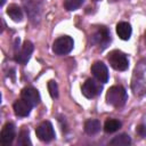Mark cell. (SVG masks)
Listing matches in <instances>:
<instances>
[{"mask_svg": "<svg viewBox=\"0 0 146 146\" xmlns=\"http://www.w3.org/2000/svg\"><path fill=\"white\" fill-rule=\"evenodd\" d=\"M127 100L128 94L122 86H113L106 92V103L113 107H122Z\"/></svg>", "mask_w": 146, "mask_h": 146, "instance_id": "6da1fadb", "label": "cell"}, {"mask_svg": "<svg viewBox=\"0 0 146 146\" xmlns=\"http://www.w3.org/2000/svg\"><path fill=\"white\" fill-rule=\"evenodd\" d=\"M110 65L116 71H125L129 67V60L124 52L120 50H113L107 56Z\"/></svg>", "mask_w": 146, "mask_h": 146, "instance_id": "7a4b0ae2", "label": "cell"}, {"mask_svg": "<svg viewBox=\"0 0 146 146\" xmlns=\"http://www.w3.org/2000/svg\"><path fill=\"white\" fill-rule=\"evenodd\" d=\"M73 47H74L73 39L68 35H64V36H60V38H58L54 41L52 51H54V54H56L58 56H63V55H66V54L71 52Z\"/></svg>", "mask_w": 146, "mask_h": 146, "instance_id": "3957f363", "label": "cell"}, {"mask_svg": "<svg viewBox=\"0 0 146 146\" xmlns=\"http://www.w3.org/2000/svg\"><path fill=\"white\" fill-rule=\"evenodd\" d=\"M103 89V86H102V82L98 81L97 79L94 80V79H87L86 82L82 84L81 87V91H82V95L87 98H94L96 96H98L100 94Z\"/></svg>", "mask_w": 146, "mask_h": 146, "instance_id": "277c9868", "label": "cell"}, {"mask_svg": "<svg viewBox=\"0 0 146 146\" xmlns=\"http://www.w3.org/2000/svg\"><path fill=\"white\" fill-rule=\"evenodd\" d=\"M35 133L36 137L44 143H49L55 138V130L49 121H43L42 123H40L35 129Z\"/></svg>", "mask_w": 146, "mask_h": 146, "instance_id": "5b68a950", "label": "cell"}, {"mask_svg": "<svg viewBox=\"0 0 146 146\" xmlns=\"http://www.w3.org/2000/svg\"><path fill=\"white\" fill-rule=\"evenodd\" d=\"M23 5L25 7L26 14L33 23H36L40 19L41 15V0H23Z\"/></svg>", "mask_w": 146, "mask_h": 146, "instance_id": "8992f818", "label": "cell"}, {"mask_svg": "<svg viewBox=\"0 0 146 146\" xmlns=\"http://www.w3.org/2000/svg\"><path fill=\"white\" fill-rule=\"evenodd\" d=\"M33 43L31 41H25L22 46V48L15 50V60L21 64V65H25L27 64V62L31 58V55L33 52Z\"/></svg>", "mask_w": 146, "mask_h": 146, "instance_id": "52a82bcc", "label": "cell"}, {"mask_svg": "<svg viewBox=\"0 0 146 146\" xmlns=\"http://www.w3.org/2000/svg\"><path fill=\"white\" fill-rule=\"evenodd\" d=\"M91 41H92L94 44L98 46L100 49H104L111 42V34H110V32H108V30L106 27L100 26L91 35Z\"/></svg>", "mask_w": 146, "mask_h": 146, "instance_id": "ba28073f", "label": "cell"}, {"mask_svg": "<svg viewBox=\"0 0 146 146\" xmlns=\"http://www.w3.org/2000/svg\"><path fill=\"white\" fill-rule=\"evenodd\" d=\"M91 73L102 83H106L108 81V70L103 62H95L91 66Z\"/></svg>", "mask_w": 146, "mask_h": 146, "instance_id": "9c48e42d", "label": "cell"}, {"mask_svg": "<svg viewBox=\"0 0 146 146\" xmlns=\"http://www.w3.org/2000/svg\"><path fill=\"white\" fill-rule=\"evenodd\" d=\"M32 107H33V105L30 104L27 100H25V99H23V98L16 100V102L14 103V106H13L14 113H15L17 116H19V117H25V116H27V115L31 113Z\"/></svg>", "mask_w": 146, "mask_h": 146, "instance_id": "30bf717a", "label": "cell"}, {"mask_svg": "<svg viewBox=\"0 0 146 146\" xmlns=\"http://www.w3.org/2000/svg\"><path fill=\"white\" fill-rule=\"evenodd\" d=\"M15 138V125L13 123H6L1 130V135H0V143L3 146H8L13 143Z\"/></svg>", "mask_w": 146, "mask_h": 146, "instance_id": "8fae6325", "label": "cell"}, {"mask_svg": "<svg viewBox=\"0 0 146 146\" xmlns=\"http://www.w3.org/2000/svg\"><path fill=\"white\" fill-rule=\"evenodd\" d=\"M21 96L23 99L27 100L30 104H32L33 106H36L40 103V94L36 89L32 88V87H27L24 88L21 92Z\"/></svg>", "mask_w": 146, "mask_h": 146, "instance_id": "7c38bea8", "label": "cell"}, {"mask_svg": "<svg viewBox=\"0 0 146 146\" xmlns=\"http://www.w3.org/2000/svg\"><path fill=\"white\" fill-rule=\"evenodd\" d=\"M131 32H132V29H131V25L129 23H127V22L117 23V25H116V34L119 35L120 39L129 40L130 36H131Z\"/></svg>", "mask_w": 146, "mask_h": 146, "instance_id": "4fadbf2b", "label": "cell"}, {"mask_svg": "<svg viewBox=\"0 0 146 146\" xmlns=\"http://www.w3.org/2000/svg\"><path fill=\"white\" fill-rule=\"evenodd\" d=\"M7 15L15 22H21L23 19V11L21 9V7H18L17 5L13 3L9 5L7 8Z\"/></svg>", "mask_w": 146, "mask_h": 146, "instance_id": "5bb4252c", "label": "cell"}, {"mask_svg": "<svg viewBox=\"0 0 146 146\" xmlns=\"http://www.w3.org/2000/svg\"><path fill=\"white\" fill-rule=\"evenodd\" d=\"M99 130H100V122H99L98 120L91 119V120H88V121L84 123V131H86L88 135H95V133H97Z\"/></svg>", "mask_w": 146, "mask_h": 146, "instance_id": "9a60e30c", "label": "cell"}, {"mask_svg": "<svg viewBox=\"0 0 146 146\" xmlns=\"http://www.w3.org/2000/svg\"><path fill=\"white\" fill-rule=\"evenodd\" d=\"M121 122L116 119H108L105 121L104 123V131L107 132V133H112V132H115L117 131L120 128H121Z\"/></svg>", "mask_w": 146, "mask_h": 146, "instance_id": "2e32d148", "label": "cell"}, {"mask_svg": "<svg viewBox=\"0 0 146 146\" xmlns=\"http://www.w3.org/2000/svg\"><path fill=\"white\" fill-rule=\"evenodd\" d=\"M111 145H115V146H127L131 144V138L127 135V133H121L116 137H114L111 141Z\"/></svg>", "mask_w": 146, "mask_h": 146, "instance_id": "e0dca14e", "label": "cell"}, {"mask_svg": "<svg viewBox=\"0 0 146 146\" xmlns=\"http://www.w3.org/2000/svg\"><path fill=\"white\" fill-rule=\"evenodd\" d=\"M132 90L136 96H141L146 94V81L145 80H138L132 82Z\"/></svg>", "mask_w": 146, "mask_h": 146, "instance_id": "ac0fdd59", "label": "cell"}, {"mask_svg": "<svg viewBox=\"0 0 146 146\" xmlns=\"http://www.w3.org/2000/svg\"><path fill=\"white\" fill-rule=\"evenodd\" d=\"M31 140H30V136H29V130L23 128L21 131H19V135H18V139H17V145H21V146H26V145H31Z\"/></svg>", "mask_w": 146, "mask_h": 146, "instance_id": "d6986e66", "label": "cell"}, {"mask_svg": "<svg viewBox=\"0 0 146 146\" xmlns=\"http://www.w3.org/2000/svg\"><path fill=\"white\" fill-rule=\"evenodd\" d=\"M82 3H83V0H64V7L68 11L76 10L79 7H81Z\"/></svg>", "mask_w": 146, "mask_h": 146, "instance_id": "ffe728a7", "label": "cell"}, {"mask_svg": "<svg viewBox=\"0 0 146 146\" xmlns=\"http://www.w3.org/2000/svg\"><path fill=\"white\" fill-rule=\"evenodd\" d=\"M48 91H49L51 98H57L58 97V86L54 80H50L48 82Z\"/></svg>", "mask_w": 146, "mask_h": 146, "instance_id": "44dd1931", "label": "cell"}, {"mask_svg": "<svg viewBox=\"0 0 146 146\" xmlns=\"http://www.w3.org/2000/svg\"><path fill=\"white\" fill-rule=\"evenodd\" d=\"M136 132L140 136V137H146V127L144 124H139L136 129Z\"/></svg>", "mask_w": 146, "mask_h": 146, "instance_id": "7402d4cb", "label": "cell"}, {"mask_svg": "<svg viewBox=\"0 0 146 146\" xmlns=\"http://www.w3.org/2000/svg\"><path fill=\"white\" fill-rule=\"evenodd\" d=\"M3 3H5V0H1V6H3Z\"/></svg>", "mask_w": 146, "mask_h": 146, "instance_id": "603a6c76", "label": "cell"}, {"mask_svg": "<svg viewBox=\"0 0 146 146\" xmlns=\"http://www.w3.org/2000/svg\"><path fill=\"white\" fill-rule=\"evenodd\" d=\"M145 42H146V32H145Z\"/></svg>", "mask_w": 146, "mask_h": 146, "instance_id": "cb8c5ba5", "label": "cell"}, {"mask_svg": "<svg viewBox=\"0 0 146 146\" xmlns=\"http://www.w3.org/2000/svg\"><path fill=\"white\" fill-rule=\"evenodd\" d=\"M94 1H99V0H94Z\"/></svg>", "mask_w": 146, "mask_h": 146, "instance_id": "d4e9b609", "label": "cell"}]
</instances>
